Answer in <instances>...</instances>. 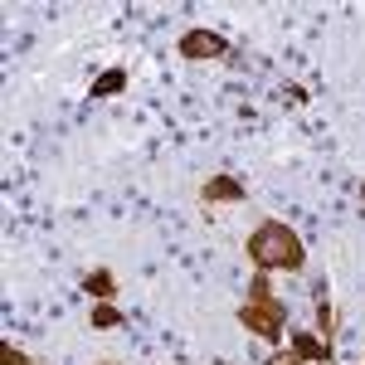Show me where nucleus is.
<instances>
[{
	"instance_id": "10",
	"label": "nucleus",
	"mask_w": 365,
	"mask_h": 365,
	"mask_svg": "<svg viewBox=\"0 0 365 365\" xmlns=\"http://www.w3.org/2000/svg\"><path fill=\"white\" fill-rule=\"evenodd\" d=\"M268 365H292V361H287V356H278V361H268Z\"/></svg>"
},
{
	"instance_id": "4",
	"label": "nucleus",
	"mask_w": 365,
	"mask_h": 365,
	"mask_svg": "<svg viewBox=\"0 0 365 365\" xmlns=\"http://www.w3.org/2000/svg\"><path fill=\"white\" fill-rule=\"evenodd\" d=\"M292 356H297V361H322V365H327L331 346L317 341V336H307V331H297V336H292Z\"/></svg>"
},
{
	"instance_id": "8",
	"label": "nucleus",
	"mask_w": 365,
	"mask_h": 365,
	"mask_svg": "<svg viewBox=\"0 0 365 365\" xmlns=\"http://www.w3.org/2000/svg\"><path fill=\"white\" fill-rule=\"evenodd\" d=\"M117 322H122V317H117L113 307H98V312H93V327H98V331H113Z\"/></svg>"
},
{
	"instance_id": "7",
	"label": "nucleus",
	"mask_w": 365,
	"mask_h": 365,
	"mask_svg": "<svg viewBox=\"0 0 365 365\" xmlns=\"http://www.w3.org/2000/svg\"><path fill=\"white\" fill-rule=\"evenodd\" d=\"M88 292H93V297H113V292H117L113 273H103V268H98V273H88Z\"/></svg>"
},
{
	"instance_id": "3",
	"label": "nucleus",
	"mask_w": 365,
	"mask_h": 365,
	"mask_svg": "<svg viewBox=\"0 0 365 365\" xmlns=\"http://www.w3.org/2000/svg\"><path fill=\"white\" fill-rule=\"evenodd\" d=\"M180 54L185 58H220L225 54V39L210 34V29H190V34H180Z\"/></svg>"
},
{
	"instance_id": "6",
	"label": "nucleus",
	"mask_w": 365,
	"mask_h": 365,
	"mask_svg": "<svg viewBox=\"0 0 365 365\" xmlns=\"http://www.w3.org/2000/svg\"><path fill=\"white\" fill-rule=\"evenodd\" d=\"M122 83H127V73H122V68H108V73L93 83V93H98V98H113V93H122Z\"/></svg>"
},
{
	"instance_id": "9",
	"label": "nucleus",
	"mask_w": 365,
	"mask_h": 365,
	"mask_svg": "<svg viewBox=\"0 0 365 365\" xmlns=\"http://www.w3.org/2000/svg\"><path fill=\"white\" fill-rule=\"evenodd\" d=\"M0 365H29V361L15 351V346H0Z\"/></svg>"
},
{
	"instance_id": "5",
	"label": "nucleus",
	"mask_w": 365,
	"mask_h": 365,
	"mask_svg": "<svg viewBox=\"0 0 365 365\" xmlns=\"http://www.w3.org/2000/svg\"><path fill=\"white\" fill-rule=\"evenodd\" d=\"M205 200L215 205V200H244V185L234 180V175H215L210 185H205Z\"/></svg>"
},
{
	"instance_id": "2",
	"label": "nucleus",
	"mask_w": 365,
	"mask_h": 365,
	"mask_svg": "<svg viewBox=\"0 0 365 365\" xmlns=\"http://www.w3.org/2000/svg\"><path fill=\"white\" fill-rule=\"evenodd\" d=\"M239 322L249 327L253 336H263V341H278L282 336V327H287V307L273 297L268 278H253L249 282V307L239 312Z\"/></svg>"
},
{
	"instance_id": "1",
	"label": "nucleus",
	"mask_w": 365,
	"mask_h": 365,
	"mask_svg": "<svg viewBox=\"0 0 365 365\" xmlns=\"http://www.w3.org/2000/svg\"><path fill=\"white\" fill-rule=\"evenodd\" d=\"M249 258L258 268H302V239L278 220H263L249 234Z\"/></svg>"
}]
</instances>
